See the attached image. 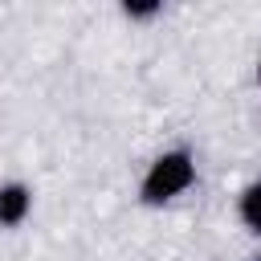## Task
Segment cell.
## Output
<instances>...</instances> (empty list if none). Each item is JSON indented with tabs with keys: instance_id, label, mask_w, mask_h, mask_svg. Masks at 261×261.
<instances>
[{
	"instance_id": "6da1fadb",
	"label": "cell",
	"mask_w": 261,
	"mask_h": 261,
	"mask_svg": "<svg viewBox=\"0 0 261 261\" xmlns=\"http://www.w3.org/2000/svg\"><path fill=\"white\" fill-rule=\"evenodd\" d=\"M196 184V159L188 147H171L163 155H155L143 171V184H139V196L143 204H167L175 196H184L188 188Z\"/></svg>"
},
{
	"instance_id": "7a4b0ae2",
	"label": "cell",
	"mask_w": 261,
	"mask_h": 261,
	"mask_svg": "<svg viewBox=\"0 0 261 261\" xmlns=\"http://www.w3.org/2000/svg\"><path fill=\"white\" fill-rule=\"evenodd\" d=\"M33 212V192L24 184H0V228H16L24 224V216Z\"/></svg>"
},
{
	"instance_id": "3957f363",
	"label": "cell",
	"mask_w": 261,
	"mask_h": 261,
	"mask_svg": "<svg viewBox=\"0 0 261 261\" xmlns=\"http://www.w3.org/2000/svg\"><path fill=\"white\" fill-rule=\"evenodd\" d=\"M237 216H241V224H245L249 232L261 237V179H253V184L241 192V200H237Z\"/></svg>"
},
{
	"instance_id": "277c9868",
	"label": "cell",
	"mask_w": 261,
	"mask_h": 261,
	"mask_svg": "<svg viewBox=\"0 0 261 261\" xmlns=\"http://www.w3.org/2000/svg\"><path fill=\"white\" fill-rule=\"evenodd\" d=\"M122 12H126L130 20H147V16H155V12H159V4H126Z\"/></svg>"
},
{
	"instance_id": "5b68a950",
	"label": "cell",
	"mask_w": 261,
	"mask_h": 261,
	"mask_svg": "<svg viewBox=\"0 0 261 261\" xmlns=\"http://www.w3.org/2000/svg\"><path fill=\"white\" fill-rule=\"evenodd\" d=\"M257 82H261V57H257Z\"/></svg>"
}]
</instances>
